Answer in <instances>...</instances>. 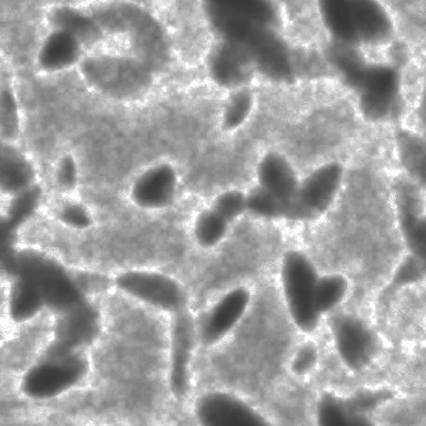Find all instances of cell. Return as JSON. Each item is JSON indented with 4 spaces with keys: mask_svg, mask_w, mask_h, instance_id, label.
Masks as SVG:
<instances>
[{
    "mask_svg": "<svg viewBox=\"0 0 426 426\" xmlns=\"http://www.w3.org/2000/svg\"><path fill=\"white\" fill-rule=\"evenodd\" d=\"M319 276L304 253L293 250L285 254L280 270L281 302L292 323L302 334L315 335L322 326L315 305Z\"/></svg>",
    "mask_w": 426,
    "mask_h": 426,
    "instance_id": "5b68a950",
    "label": "cell"
},
{
    "mask_svg": "<svg viewBox=\"0 0 426 426\" xmlns=\"http://www.w3.org/2000/svg\"><path fill=\"white\" fill-rule=\"evenodd\" d=\"M332 351L342 366L354 376L380 370L390 346L372 315L346 302L323 319Z\"/></svg>",
    "mask_w": 426,
    "mask_h": 426,
    "instance_id": "3957f363",
    "label": "cell"
},
{
    "mask_svg": "<svg viewBox=\"0 0 426 426\" xmlns=\"http://www.w3.org/2000/svg\"><path fill=\"white\" fill-rule=\"evenodd\" d=\"M97 330L89 346V371L69 396L79 423H145L167 388L168 320L118 290L97 302Z\"/></svg>",
    "mask_w": 426,
    "mask_h": 426,
    "instance_id": "6da1fadb",
    "label": "cell"
},
{
    "mask_svg": "<svg viewBox=\"0 0 426 426\" xmlns=\"http://www.w3.org/2000/svg\"><path fill=\"white\" fill-rule=\"evenodd\" d=\"M80 176V168L76 155L71 152L62 153L55 161L50 173L55 193H78Z\"/></svg>",
    "mask_w": 426,
    "mask_h": 426,
    "instance_id": "7402d4cb",
    "label": "cell"
},
{
    "mask_svg": "<svg viewBox=\"0 0 426 426\" xmlns=\"http://www.w3.org/2000/svg\"><path fill=\"white\" fill-rule=\"evenodd\" d=\"M259 102V93L251 82L223 90L215 122L226 132L237 131L253 121Z\"/></svg>",
    "mask_w": 426,
    "mask_h": 426,
    "instance_id": "9a60e30c",
    "label": "cell"
},
{
    "mask_svg": "<svg viewBox=\"0 0 426 426\" xmlns=\"http://www.w3.org/2000/svg\"><path fill=\"white\" fill-rule=\"evenodd\" d=\"M417 399L412 398H400V399L390 400L389 403H385V407L389 408L387 412L379 411L378 414L385 413L378 416L377 418L381 422L388 424H413L422 422L423 418L422 409L420 408V403Z\"/></svg>",
    "mask_w": 426,
    "mask_h": 426,
    "instance_id": "d4e9b609",
    "label": "cell"
},
{
    "mask_svg": "<svg viewBox=\"0 0 426 426\" xmlns=\"http://www.w3.org/2000/svg\"><path fill=\"white\" fill-rule=\"evenodd\" d=\"M285 6L283 27L290 42L300 48L318 49L328 32L317 3L297 1Z\"/></svg>",
    "mask_w": 426,
    "mask_h": 426,
    "instance_id": "5bb4252c",
    "label": "cell"
},
{
    "mask_svg": "<svg viewBox=\"0 0 426 426\" xmlns=\"http://www.w3.org/2000/svg\"><path fill=\"white\" fill-rule=\"evenodd\" d=\"M49 208L51 218L67 231L85 233L97 223L94 210L78 193H55Z\"/></svg>",
    "mask_w": 426,
    "mask_h": 426,
    "instance_id": "ac0fdd59",
    "label": "cell"
},
{
    "mask_svg": "<svg viewBox=\"0 0 426 426\" xmlns=\"http://www.w3.org/2000/svg\"><path fill=\"white\" fill-rule=\"evenodd\" d=\"M212 208L229 222L246 209V197L239 191H227L217 197Z\"/></svg>",
    "mask_w": 426,
    "mask_h": 426,
    "instance_id": "4316f807",
    "label": "cell"
},
{
    "mask_svg": "<svg viewBox=\"0 0 426 426\" xmlns=\"http://www.w3.org/2000/svg\"><path fill=\"white\" fill-rule=\"evenodd\" d=\"M253 297L242 285L226 291L195 314L199 347L207 351L222 343L250 310Z\"/></svg>",
    "mask_w": 426,
    "mask_h": 426,
    "instance_id": "9c48e42d",
    "label": "cell"
},
{
    "mask_svg": "<svg viewBox=\"0 0 426 426\" xmlns=\"http://www.w3.org/2000/svg\"><path fill=\"white\" fill-rule=\"evenodd\" d=\"M58 315L43 307L4 332L1 346L3 395L13 394L25 373L55 339Z\"/></svg>",
    "mask_w": 426,
    "mask_h": 426,
    "instance_id": "277c9868",
    "label": "cell"
},
{
    "mask_svg": "<svg viewBox=\"0 0 426 426\" xmlns=\"http://www.w3.org/2000/svg\"><path fill=\"white\" fill-rule=\"evenodd\" d=\"M322 351L316 335L301 334L288 356L285 373L295 382L307 385L322 366Z\"/></svg>",
    "mask_w": 426,
    "mask_h": 426,
    "instance_id": "d6986e66",
    "label": "cell"
},
{
    "mask_svg": "<svg viewBox=\"0 0 426 426\" xmlns=\"http://www.w3.org/2000/svg\"><path fill=\"white\" fill-rule=\"evenodd\" d=\"M398 146L405 168L422 181L425 179V148L419 134L412 131L400 134Z\"/></svg>",
    "mask_w": 426,
    "mask_h": 426,
    "instance_id": "603a6c76",
    "label": "cell"
},
{
    "mask_svg": "<svg viewBox=\"0 0 426 426\" xmlns=\"http://www.w3.org/2000/svg\"><path fill=\"white\" fill-rule=\"evenodd\" d=\"M397 203L400 228L413 254L423 259L425 253V225L418 194L411 184H398Z\"/></svg>",
    "mask_w": 426,
    "mask_h": 426,
    "instance_id": "e0dca14e",
    "label": "cell"
},
{
    "mask_svg": "<svg viewBox=\"0 0 426 426\" xmlns=\"http://www.w3.org/2000/svg\"><path fill=\"white\" fill-rule=\"evenodd\" d=\"M191 413L202 425L253 426L270 422L265 413L246 395L222 386H210L195 395Z\"/></svg>",
    "mask_w": 426,
    "mask_h": 426,
    "instance_id": "52a82bcc",
    "label": "cell"
},
{
    "mask_svg": "<svg viewBox=\"0 0 426 426\" xmlns=\"http://www.w3.org/2000/svg\"><path fill=\"white\" fill-rule=\"evenodd\" d=\"M95 94L115 102H143L154 90L158 70L126 46L104 43L88 50L76 67Z\"/></svg>",
    "mask_w": 426,
    "mask_h": 426,
    "instance_id": "7a4b0ae2",
    "label": "cell"
},
{
    "mask_svg": "<svg viewBox=\"0 0 426 426\" xmlns=\"http://www.w3.org/2000/svg\"><path fill=\"white\" fill-rule=\"evenodd\" d=\"M229 222L212 208L202 212L195 226V236L197 243L204 247L217 244L224 237Z\"/></svg>",
    "mask_w": 426,
    "mask_h": 426,
    "instance_id": "cb8c5ba5",
    "label": "cell"
},
{
    "mask_svg": "<svg viewBox=\"0 0 426 426\" xmlns=\"http://www.w3.org/2000/svg\"><path fill=\"white\" fill-rule=\"evenodd\" d=\"M199 347L195 314L186 308L168 317L167 388L175 400H186L193 385V368Z\"/></svg>",
    "mask_w": 426,
    "mask_h": 426,
    "instance_id": "ba28073f",
    "label": "cell"
},
{
    "mask_svg": "<svg viewBox=\"0 0 426 426\" xmlns=\"http://www.w3.org/2000/svg\"><path fill=\"white\" fill-rule=\"evenodd\" d=\"M350 294V283L345 275L340 273L320 275L316 286L315 305L322 320L348 302Z\"/></svg>",
    "mask_w": 426,
    "mask_h": 426,
    "instance_id": "ffe728a7",
    "label": "cell"
},
{
    "mask_svg": "<svg viewBox=\"0 0 426 426\" xmlns=\"http://www.w3.org/2000/svg\"><path fill=\"white\" fill-rule=\"evenodd\" d=\"M258 178L259 187L287 203L288 207L300 184L290 163L283 154L273 151L261 158L258 166Z\"/></svg>",
    "mask_w": 426,
    "mask_h": 426,
    "instance_id": "2e32d148",
    "label": "cell"
},
{
    "mask_svg": "<svg viewBox=\"0 0 426 426\" xmlns=\"http://www.w3.org/2000/svg\"><path fill=\"white\" fill-rule=\"evenodd\" d=\"M21 130V113L13 87L9 80H4L1 92V133L3 142L18 143Z\"/></svg>",
    "mask_w": 426,
    "mask_h": 426,
    "instance_id": "44dd1931",
    "label": "cell"
},
{
    "mask_svg": "<svg viewBox=\"0 0 426 426\" xmlns=\"http://www.w3.org/2000/svg\"><path fill=\"white\" fill-rule=\"evenodd\" d=\"M88 48L72 32L53 27L43 38L37 53L36 65L46 73H58L77 67Z\"/></svg>",
    "mask_w": 426,
    "mask_h": 426,
    "instance_id": "7c38bea8",
    "label": "cell"
},
{
    "mask_svg": "<svg viewBox=\"0 0 426 426\" xmlns=\"http://www.w3.org/2000/svg\"><path fill=\"white\" fill-rule=\"evenodd\" d=\"M246 197V209L253 214L266 219L285 218L288 204L275 198L261 187L252 190Z\"/></svg>",
    "mask_w": 426,
    "mask_h": 426,
    "instance_id": "484cf974",
    "label": "cell"
},
{
    "mask_svg": "<svg viewBox=\"0 0 426 426\" xmlns=\"http://www.w3.org/2000/svg\"><path fill=\"white\" fill-rule=\"evenodd\" d=\"M36 162L18 143L2 142L1 148V193L11 200L26 192L37 183Z\"/></svg>",
    "mask_w": 426,
    "mask_h": 426,
    "instance_id": "4fadbf2b",
    "label": "cell"
},
{
    "mask_svg": "<svg viewBox=\"0 0 426 426\" xmlns=\"http://www.w3.org/2000/svg\"><path fill=\"white\" fill-rule=\"evenodd\" d=\"M111 275L114 288L163 315L169 317L189 308L190 298L186 289L165 273L126 268Z\"/></svg>",
    "mask_w": 426,
    "mask_h": 426,
    "instance_id": "8992f818",
    "label": "cell"
},
{
    "mask_svg": "<svg viewBox=\"0 0 426 426\" xmlns=\"http://www.w3.org/2000/svg\"><path fill=\"white\" fill-rule=\"evenodd\" d=\"M176 173L167 163L149 167L131 183L128 195L138 207L157 209L171 204L175 195Z\"/></svg>",
    "mask_w": 426,
    "mask_h": 426,
    "instance_id": "8fae6325",
    "label": "cell"
},
{
    "mask_svg": "<svg viewBox=\"0 0 426 426\" xmlns=\"http://www.w3.org/2000/svg\"><path fill=\"white\" fill-rule=\"evenodd\" d=\"M343 173V166L338 161H329L317 168L299 184L288 204L285 219L310 221L319 217L334 200Z\"/></svg>",
    "mask_w": 426,
    "mask_h": 426,
    "instance_id": "30bf717a",
    "label": "cell"
}]
</instances>
